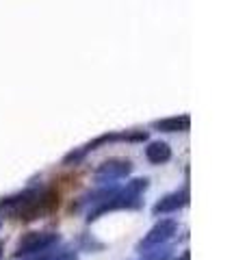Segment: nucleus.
I'll return each mask as SVG.
<instances>
[{
	"label": "nucleus",
	"mask_w": 247,
	"mask_h": 260,
	"mask_svg": "<svg viewBox=\"0 0 247 260\" xmlns=\"http://www.w3.org/2000/svg\"><path fill=\"white\" fill-rule=\"evenodd\" d=\"M133 172V162L128 158H111L104 160L100 167L96 169V180L98 182H111L117 180V178H123Z\"/></svg>",
	"instance_id": "nucleus-1"
},
{
	"label": "nucleus",
	"mask_w": 247,
	"mask_h": 260,
	"mask_svg": "<svg viewBox=\"0 0 247 260\" xmlns=\"http://www.w3.org/2000/svg\"><path fill=\"white\" fill-rule=\"evenodd\" d=\"M56 241V234L50 232H30L18 243V254H30V251L46 249L48 245H52Z\"/></svg>",
	"instance_id": "nucleus-2"
},
{
	"label": "nucleus",
	"mask_w": 247,
	"mask_h": 260,
	"mask_svg": "<svg viewBox=\"0 0 247 260\" xmlns=\"http://www.w3.org/2000/svg\"><path fill=\"white\" fill-rule=\"evenodd\" d=\"M187 202H189V191H187V189H182V191H176V193H169V195H165L163 200L156 202L154 208H152V213H154V215L174 213V210H178V208L187 206Z\"/></svg>",
	"instance_id": "nucleus-3"
},
{
	"label": "nucleus",
	"mask_w": 247,
	"mask_h": 260,
	"mask_svg": "<svg viewBox=\"0 0 247 260\" xmlns=\"http://www.w3.org/2000/svg\"><path fill=\"white\" fill-rule=\"evenodd\" d=\"M191 126V117L189 115H174V117H163L156 119L152 128H156L159 133H184Z\"/></svg>",
	"instance_id": "nucleus-4"
},
{
	"label": "nucleus",
	"mask_w": 247,
	"mask_h": 260,
	"mask_svg": "<svg viewBox=\"0 0 247 260\" xmlns=\"http://www.w3.org/2000/svg\"><path fill=\"white\" fill-rule=\"evenodd\" d=\"M176 221H171V219H163L161 223H156L150 234L145 237L143 241V245H156V243H161V241H167L169 237H174V232H176Z\"/></svg>",
	"instance_id": "nucleus-5"
},
{
	"label": "nucleus",
	"mask_w": 247,
	"mask_h": 260,
	"mask_svg": "<svg viewBox=\"0 0 247 260\" xmlns=\"http://www.w3.org/2000/svg\"><path fill=\"white\" fill-rule=\"evenodd\" d=\"M145 158L152 162V165H163L171 158V148L165 141H152L145 148Z\"/></svg>",
	"instance_id": "nucleus-6"
},
{
	"label": "nucleus",
	"mask_w": 247,
	"mask_h": 260,
	"mask_svg": "<svg viewBox=\"0 0 247 260\" xmlns=\"http://www.w3.org/2000/svg\"><path fill=\"white\" fill-rule=\"evenodd\" d=\"M0 249H3V245H0Z\"/></svg>",
	"instance_id": "nucleus-7"
}]
</instances>
